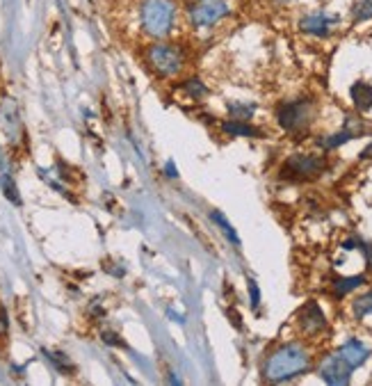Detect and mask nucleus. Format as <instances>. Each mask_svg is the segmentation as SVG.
<instances>
[{
	"instance_id": "nucleus-22",
	"label": "nucleus",
	"mask_w": 372,
	"mask_h": 386,
	"mask_svg": "<svg viewBox=\"0 0 372 386\" xmlns=\"http://www.w3.org/2000/svg\"><path fill=\"white\" fill-rule=\"evenodd\" d=\"M247 288H249L251 307L258 309L261 307V288H258V284H256V279H249V281H247Z\"/></svg>"
},
{
	"instance_id": "nucleus-24",
	"label": "nucleus",
	"mask_w": 372,
	"mask_h": 386,
	"mask_svg": "<svg viewBox=\"0 0 372 386\" xmlns=\"http://www.w3.org/2000/svg\"><path fill=\"white\" fill-rule=\"evenodd\" d=\"M357 247H359V249L363 252V256H366V263H368V268L372 270V245L357 240Z\"/></svg>"
},
{
	"instance_id": "nucleus-26",
	"label": "nucleus",
	"mask_w": 372,
	"mask_h": 386,
	"mask_svg": "<svg viewBox=\"0 0 372 386\" xmlns=\"http://www.w3.org/2000/svg\"><path fill=\"white\" fill-rule=\"evenodd\" d=\"M164 171H167V176H169V178H176V176H178V169H176V165H173L171 160L167 162V165H164Z\"/></svg>"
},
{
	"instance_id": "nucleus-25",
	"label": "nucleus",
	"mask_w": 372,
	"mask_h": 386,
	"mask_svg": "<svg viewBox=\"0 0 372 386\" xmlns=\"http://www.w3.org/2000/svg\"><path fill=\"white\" fill-rule=\"evenodd\" d=\"M101 339H103V343H107V345H121L119 336H117V334H112V332H103V334H101Z\"/></svg>"
},
{
	"instance_id": "nucleus-20",
	"label": "nucleus",
	"mask_w": 372,
	"mask_h": 386,
	"mask_svg": "<svg viewBox=\"0 0 372 386\" xmlns=\"http://www.w3.org/2000/svg\"><path fill=\"white\" fill-rule=\"evenodd\" d=\"M352 16H354V21H368V19H372V0H359V3H354Z\"/></svg>"
},
{
	"instance_id": "nucleus-3",
	"label": "nucleus",
	"mask_w": 372,
	"mask_h": 386,
	"mask_svg": "<svg viewBox=\"0 0 372 386\" xmlns=\"http://www.w3.org/2000/svg\"><path fill=\"white\" fill-rule=\"evenodd\" d=\"M144 62L148 64L155 76L171 78L178 76L185 67V51L178 44L169 42H153L144 51Z\"/></svg>"
},
{
	"instance_id": "nucleus-8",
	"label": "nucleus",
	"mask_w": 372,
	"mask_h": 386,
	"mask_svg": "<svg viewBox=\"0 0 372 386\" xmlns=\"http://www.w3.org/2000/svg\"><path fill=\"white\" fill-rule=\"evenodd\" d=\"M297 320H300L302 332L309 334V336H316L322 330H327V318H325V314H322L320 304L313 302V300L304 304L302 311H300V316H297Z\"/></svg>"
},
{
	"instance_id": "nucleus-17",
	"label": "nucleus",
	"mask_w": 372,
	"mask_h": 386,
	"mask_svg": "<svg viewBox=\"0 0 372 386\" xmlns=\"http://www.w3.org/2000/svg\"><path fill=\"white\" fill-rule=\"evenodd\" d=\"M228 112L233 119H240V121H247L251 119V114L256 112V103H240V101H231L228 103Z\"/></svg>"
},
{
	"instance_id": "nucleus-6",
	"label": "nucleus",
	"mask_w": 372,
	"mask_h": 386,
	"mask_svg": "<svg viewBox=\"0 0 372 386\" xmlns=\"http://www.w3.org/2000/svg\"><path fill=\"white\" fill-rule=\"evenodd\" d=\"M228 14L231 10L224 0H194L187 7V21L192 28H210Z\"/></svg>"
},
{
	"instance_id": "nucleus-14",
	"label": "nucleus",
	"mask_w": 372,
	"mask_h": 386,
	"mask_svg": "<svg viewBox=\"0 0 372 386\" xmlns=\"http://www.w3.org/2000/svg\"><path fill=\"white\" fill-rule=\"evenodd\" d=\"M354 137H357V130L345 128V130H341V133H336V135H327V137L318 139V144L322 146V149H338L341 144L350 142V139H354Z\"/></svg>"
},
{
	"instance_id": "nucleus-1",
	"label": "nucleus",
	"mask_w": 372,
	"mask_h": 386,
	"mask_svg": "<svg viewBox=\"0 0 372 386\" xmlns=\"http://www.w3.org/2000/svg\"><path fill=\"white\" fill-rule=\"evenodd\" d=\"M311 355L309 350L300 343H286L277 348L268 357L265 366H263V377L268 382H288L293 377H300L311 371Z\"/></svg>"
},
{
	"instance_id": "nucleus-23",
	"label": "nucleus",
	"mask_w": 372,
	"mask_h": 386,
	"mask_svg": "<svg viewBox=\"0 0 372 386\" xmlns=\"http://www.w3.org/2000/svg\"><path fill=\"white\" fill-rule=\"evenodd\" d=\"M7 332H10V320H7V311L0 304V341L7 339Z\"/></svg>"
},
{
	"instance_id": "nucleus-10",
	"label": "nucleus",
	"mask_w": 372,
	"mask_h": 386,
	"mask_svg": "<svg viewBox=\"0 0 372 386\" xmlns=\"http://www.w3.org/2000/svg\"><path fill=\"white\" fill-rule=\"evenodd\" d=\"M338 355H341L352 368H359V366H363L368 361L370 348H366V345H363L359 339H350L347 343H343L341 348H338Z\"/></svg>"
},
{
	"instance_id": "nucleus-4",
	"label": "nucleus",
	"mask_w": 372,
	"mask_h": 386,
	"mask_svg": "<svg viewBox=\"0 0 372 386\" xmlns=\"http://www.w3.org/2000/svg\"><path fill=\"white\" fill-rule=\"evenodd\" d=\"M316 114V103L311 98H297V101L281 103L277 110L279 126L288 130V133H300L313 121Z\"/></svg>"
},
{
	"instance_id": "nucleus-28",
	"label": "nucleus",
	"mask_w": 372,
	"mask_h": 386,
	"mask_svg": "<svg viewBox=\"0 0 372 386\" xmlns=\"http://www.w3.org/2000/svg\"><path fill=\"white\" fill-rule=\"evenodd\" d=\"M277 3H293V0H277Z\"/></svg>"
},
{
	"instance_id": "nucleus-12",
	"label": "nucleus",
	"mask_w": 372,
	"mask_h": 386,
	"mask_svg": "<svg viewBox=\"0 0 372 386\" xmlns=\"http://www.w3.org/2000/svg\"><path fill=\"white\" fill-rule=\"evenodd\" d=\"M222 130L231 137H258L261 135L258 128H254V126L247 124V121H240V119L224 121V124H222Z\"/></svg>"
},
{
	"instance_id": "nucleus-13",
	"label": "nucleus",
	"mask_w": 372,
	"mask_h": 386,
	"mask_svg": "<svg viewBox=\"0 0 372 386\" xmlns=\"http://www.w3.org/2000/svg\"><path fill=\"white\" fill-rule=\"evenodd\" d=\"M363 284H368V279L363 277V275H357V277H341V279H336L332 286H334V293L338 295V298H343V295L361 288Z\"/></svg>"
},
{
	"instance_id": "nucleus-7",
	"label": "nucleus",
	"mask_w": 372,
	"mask_h": 386,
	"mask_svg": "<svg viewBox=\"0 0 372 386\" xmlns=\"http://www.w3.org/2000/svg\"><path fill=\"white\" fill-rule=\"evenodd\" d=\"M320 377L325 380L327 384H332V386H343V384H347L350 382V375H352V371L354 368L347 364V361L338 355H329L325 361L320 364Z\"/></svg>"
},
{
	"instance_id": "nucleus-27",
	"label": "nucleus",
	"mask_w": 372,
	"mask_h": 386,
	"mask_svg": "<svg viewBox=\"0 0 372 386\" xmlns=\"http://www.w3.org/2000/svg\"><path fill=\"white\" fill-rule=\"evenodd\" d=\"M361 158H372V144H370V146H366V149H363Z\"/></svg>"
},
{
	"instance_id": "nucleus-15",
	"label": "nucleus",
	"mask_w": 372,
	"mask_h": 386,
	"mask_svg": "<svg viewBox=\"0 0 372 386\" xmlns=\"http://www.w3.org/2000/svg\"><path fill=\"white\" fill-rule=\"evenodd\" d=\"M210 219L222 229V233H224V236L228 238V240L235 245V247H240V238H238V233H235V229L228 224V219H226L224 215H222L219 210H212V213H210Z\"/></svg>"
},
{
	"instance_id": "nucleus-18",
	"label": "nucleus",
	"mask_w": 372,
	"mask_h": 386,
	"mask_svg": "<svg viewBox=\"0 0 372 386\" xmlns=\"http://www.w3.org/2000/svg\"><path fill=\"white\" fill-rule=\"evenodd\" d=\"M46 357L53 361L55 368L60 371L62 375H73L76 373V366L71 364V359L67 355H62V352H46Z\"/></svg>"
},
{
	"instance_id": "nucleus-9",
	"label": "nucleus",
	"mask_w": 372,
	"mask_h": 386,
	"mask_svg": "<svg viewBox=\"0 0 372 386\" xmlns=\"http://www.w3.org/2000/svg\"><path fill=\"white\" fill-rule=\"evenodd\" d=\"M336 23H338V16H332L327 12H313V14H306L300 21V28H302V32H306V35L329 37Z\"/></svg>"
},
{
	"instance_id": "nucleus-11",
	"label": "nucleus",
	"mask_w": 372,
	"mask_h": 386,
	"mask_svg": "<svg viewBox=\"0 0 372 386\" xmlns=\"http://www.w3.org/2000/svg\"><path fill=\"white\" fill-rule=\"evenodd\" d=\"M350 96L354 101V108L359 112H368L372 108V85L370 83H363V80L354 83L350 87Z\"/></svg>"
},
{
	"instance_id": "nucleus-16",
	"label": "nucleus",
	"mask_w": 372,
	"mask_h": 386,
	"mask_svg": "<svg viewBox=\"0 0 372 386\" xmlns=\"http://www.w3.org/2000/svg\"><path fill=\"white\" fill-rule=\"evenodd\" d=\"M183 92L192 98V101H201L203 96H208V87H206L199 78H187L183 83Z\"/></svg>"
},
{
	"instance_id": "nucleus-2",
	"label": "nucleus",
	"mask_w": 372,
	"mask_h": 386,
	"mask_svg": "<svg viewBox=\"0 0 372 386\" xmlns=\"http://www.w3.org/2000/svg\"><path fill=\"white\" fill-rule=\"evenodd\" d=\"M176 23V3L173 0H142L139 3V26L142 32L153 39L171 35Z\"/></svg>"
},
{
	"instance_id": "nucleus-19",
	"label": "nucleus",
	"mask_w": 372,
	"mask_h": 386,
	"mask_svg": "<svg viewBox=\"0 0 372 386\" xmlns=\"http://www.w3.org/2000/svg\"><path fill=\"white\" fill-rule=\"evenodd\" d=\"M352 311H354V316H357V318H366L368 314H372V291L354 300Z\"/></svg>"
},
{
	"instance_id": "nucleus-5",
	"label": "nucleus",
	"mask_w": 372,
	"mask_h": 386,
	"mask_svg": "<svg viewBox=\"0 0 372 386\" xmlns=\"http://www.w3.org/2000/svg\"><path fill=\"white\" fill-rule=\"evenodd\" d=\"M325 169H327V160L322 155L295 153L286 160L284 169H281V176L293 180H311V178H318Z\"/></svg>"
},
{
	"instance_id": "nucleus-21",
	"label": "nucleus",
	"mask_w": 372,
	"mask_h": 386,
	"mask_svg": "<svg viewBox=\"0 0 372 386\" xmlns=\"http://www.w3.org/2000/svg\"><path fill=\"white\" fill-rule=\"evenodd\" d=\"M0 185H3V192L5 196L10 199L14 206H21V194H19V187H16V183L10 178V176H3V180H0Z\"/></svg>"
}]
</instances>
